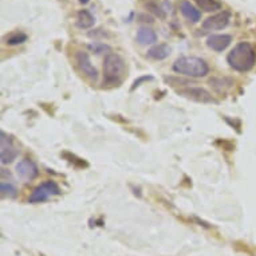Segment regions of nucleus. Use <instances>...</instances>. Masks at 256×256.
<instances>
[{
  "label": "nucleus",
  "instance_id": "nucleus-1",
  "mask_svg": "<svg viewBox=\"0 0 256 256\" xmlns=\"http://www.w3.org/2000/svg\"><path fill=\"white\" fill-rule=\"evenodd\" d=\"M228 64L239 72H247L252 70L256 63L255 47L248 42L238 43L227 56Z\"/></svg>",
  "mask_w": 256,
  "mask_h": 256
},
{
  "label": "nucleus",
  "instance_id": "nucleus-2",
  "mask_svg": "<svg viewBox=\"0 0 256 256\" xmlns=\"http://www.w3.org/2000/svg\"><path fill=\"white\" fill-rule=\"evenodd\" d=\"M126 76V63L117 52H108L104 59V84L120 86Z\"/></svg>",
  "mask_w": 256,
  "mask_h": 256
},
{
  "label": "nucleus",
  "instance_id": "nucleus-3",
  "mask_svg": "<svg viewBox=\"0 0 256 256\" xmlns=\"http://www.w3.org/2000/svg\"><path fill=\"white\" fill-rule=\"evenodd\" d=\"M173 72L190 78H202L210 72L208 63L198 56H181L173 63Z\"/></svg>",
  "mask_w": 256,
  "mask_h": 256
},
{
  "label": "nucleus",
  "instance_id": "nucleus-4",
  "mask_svg": "<svg viewBox=\"0 0 256 256\" xmlns=\"http://www.w3.org/2000/svg\"><path fill=\"white\" fill-rule=\"evenodd\" d=\"M60 194V188L54 181H44L42 184L36 186L32 190V194H30L28 202L31 204H38V202H47L50 198Z\"/></svg>",
  "mask_w": 256,
  "mask_h": 256
},
{
  "label": "nucleus",
  "instance_id": "nucleus-5",
  "mask_svg": "<svg viewBox=\"0 0 256 256\" xmlns=\"http://www.w3.org/2000/svg\"><path fill=\"white\" fill-rule=\"evenodd\" d=\"M178 96L190 100V101L198 102V104H218L214 96L206 88H198V86H190V88H182L177 90Z\"/></svg>",
  "mask_w": 256,
  "mask_h": 256
},
{
  "label": "nucleus",
  "instance_id": "nucleus-6",
  "mask_svg": "<svg viewBox=\"0 0 256 256\" xmlns=\"http://www.w3.org/2000/svg\"><path fill=\"white\" fill-rule=\"evenodd\" d=\"M18 157V150L14 145L12 140L10 136H7L4 132L0 133V158L2 164H10Z\"/></svg>",
  "mask_w": 256,
  "mask_h": 256
},
{
  "label": "nucleus",
  "instance_id": "nucleus-7",
  "mask_svg": "<svg viewBox=\"0 0 256 256\" xmlns=\"http://www.w3.org/2000/svg\"><path fill=\"white\" fill-rule=\"evenodd\" d=\"M230 20H231V12L222 11V12L214 14L202 22V30L204 31H218V30L226 28L230 24Z\"/></svg>",
  "mask_w": 256,
  "mask_h": 256
},
{
  "label": "nucleus",
  "instance_id": "nucleus-8",
  "mask_svg": "<svg viewBox=\"0 0 256 256\" xmlns=\"http://www.w3.org/2000/svg\"><path fill=\"white\" fill-rule=\"evenodd\" d=\"M76 60L78 68L82 72L84 76H88L92 80H97L98 78V72L97 68H94V64L92 63V59L88 56V52L84 51H78L76 54Z\"/></svg>",
  "mask_w": 256,
  "mask_h": 256
},
{
  "label": "nucleus",
  "instance_id": "nucleus-9",
  "mask_svg": "<svg viewBox=\"0 0 256 256\" xmlns=\"http://www.w3.org/2000/svg\"><path fill=\"white\" fill-rule=\"evenodd\" d=\"M16 173L22 180L32 181L39 174L38 166L28 158L20 160L16 164Z\"/></svg>",
  "mask_w": 256,
  "mask_h": 256
},
{
  "label": "nucleus",
  "instance_id": "nucleus-10",
  "mask_svg": "<svg viewBox=\"0 0 256 256\" xmlns=\"http://www.w3.org/2000/svg\"><path fill=\"white\" fill-rule=\"evenodd\" d=\"M231 35H210V38L206 39V46L210 47V50L216 51V52H222V51L226 50V48L231 44Z\"/></svg>",
  "mask_w": 256,
  "mask_h": 256
},
{
  "label": "nucleus",
  "instance_id": "nucleus-11",
  "mask_svg": "<svg viewBox=\"0 0 256 256\" xmlns=\"http://www.w3.org/2000/svg\"><path fill=\"white\" fill-rule=\"evenodd\" d=\"M166 6H168V2L164 0V3L161 4L158 0H144L142 7L146 11L152 12L154 16L160 18V19H165L166 18Z\"/></svg>",
  "mask_w": 256,
  "mask_h": 256
},
{
  "label": "nucleus",
  "instance_id": "nucleus-12",
  "mask_svg": "<svg viewBox=\"0 0 256 256\" xmlns=\"http://www.w3.org/2000/svg\"><path fill=\"white\" fill-rule=\"evenodd\" d=\"M180 12L182 14V16L186 18L192 23H196L202 19V12L188 0H181L180 2Z\"/></svg>",
  "mask_w": 256,
  "mask_h": 256
},
{
  "label": "nucleus",
  "instance_id": "nucleus-13",
  "mask_svg": "<svg viewBox=\"0 0 256 256\" xmlns=\"http://www.w3.org/2000/svg\"><path fill=\"white\" fill-rule=\"evenodd\" d=\"M136 39H137V42L140 44L148 46V44H153V43L157 42V34H156L153 30L148 28V27H141L137 31Z\"/></svg>",
  "mask_w": 256,
  "mask_h": 256
},
{
  "label": "nucleus",
  "instance_id": "nucleus-14",
  "mask_svg": "<svg viewBox=\"0 0 256 256\" xmlns=\"http://www.w3.org/2000/svg\"><path fill=\"white\" fill-rule=\"evenodd\" d=\"M170 55V47L165 43H161V44H156L152 48H149L148 51V56L150 59H154V60H162V59H166Z\"/></svg>",
  "mask_w": 256,
  "mask_h": 256
},
{
  "label": "nucleus",
  "instance_id": "nucleus-15",
  "mask_svg": "<svg viewBox=\"0 0 256 256\" xmlns=\"http://www.w3.org/2000/svg\"><path fill=\"white\" fill-rule=\"evenodd\" d=\"M96 23V18L92 16L88 10H80L76 15V24L80 28H90Z\"/></svg>",
  "mask_w": 256,
  "mask_h": 256
},
{
  "label": "nucleus",
  "instance_id": "nucleus-16",
  "mask_svg": "<svg viewBox=\"0 0 256 256\" xmlns=\"http://www.w3.org/2000/svg\"><path fill=\"white\" fill-rule=\"evenodd\" d=\"M198 8H202L206 12H216L222 8V3L220 0H194Z\"/></svg>",
  "mask_w": 256,
  "mask_h": 256
},
{
  "label": "nucleus",
  "instance_id": "nucleus-17",
  "mask_svg": "<svg viewBox=\"0 0 256 256\" xmlns=\"http://www.w3.org/2000/svg\"><path fill=\"white\" fill-rule=\"evenodd\" d=\"M27 39H28V36L23 31H14L6 36V43L8 46H19V44H23Z\"/></svg>",
  "mask_w": 256,
  "mask_h": 256
},
{
  "label": "nucleus",
  "instance_id": "nucleus-18",
  "mask_svg": "<svg viewBox=\"0 0 256 256\" xmlns=\"http://www.w3.org/2000/svg\"><path fill=\"white\" fill-rule=\"evenodd\" d=\"M0 192L6 198H15L18 194L16 186L11 182H6V181H2L0 182Z\"/></svg>",
  "mask_w": 256,
  "mask_h": 256
},
{
  "label": "nucleus",
  "instance_id": "nucleus-19",
  "mask_svg": "<svg viewBox=\"0 0 256 256\" xmlns=\"http://www.w3.org/2000/svg\"><path fill=\"white\" fill-rule=\"evenodd\" d=\"M63 157H66L68 162H72L76 166V168H88V164L84 161V158H80V157H76V154H72V153H68V152H64L63 153Z\"/></svg>",
  "mask_w": 256,
  "mask_h": 256
},
{
  "label": "nucleus",
  "instance_id": "nucleus-20",
  "mask_svg": "<svg viewBox=\"0 0 256 256\" xmlns=\"http://www.w3.org/2000/svg\"><path fill=\"white\" fill-rule=\"evenodd\" d=\"M153 80L152 76H140L138 80H134V84H133V86H132V92H133V90H134L136 88H138V86H141V84H142V82H146V80Z\"/></svg>",
  "mask_w": 256,
  "mask_h": 256
},
{
  "label": "nucleus",
  "instance_id": "nucleus-21",
  "mask_svg": "<svg viewBox=\"0 0 256 256\" xmlns=\"http://www.w3.org/2000/svg\"><path fill=\"white\" fill-rule=\"evenodd\" d=\"M80 3H82V4H86V3H88V0H80Z\"/></svg>",
  "mask_w": 256,
  "mask_h": 256
}]
</instances>
